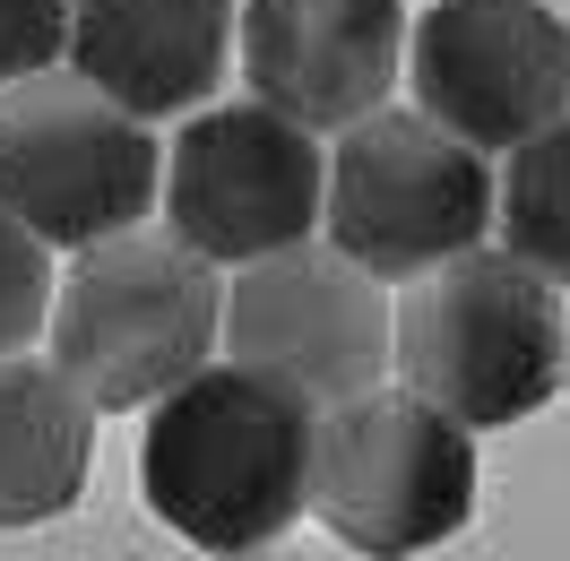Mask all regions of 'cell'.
<instances>
[{"label":"cell","mask_w":570,"mask_h":561,"mask_svg":"<svg viewBox=\"0 0 570 561\" xmlns=\"http://www.w3.org/2000/svg\"><path fill=\"white\" fill-rule=\"evenodd\" d=\"M312 423L321 406L250 363H199L147 406L139 492L181 544L259 561L312 510Z\"/></svg>","instance_id":"obj_1"},{"label":"cell","mask_w":570,"mask_h":561,"mask_svg":"<svg viewBox=\"0 0 570 561\" xmlns=\"http://www.w3.org/2000/svg\"><path fill=\"white\" fill-rule=\"evenodd\" d=\"M390 372L466 432L528 423L562 397V294L510 250H459L390 303Z\"/></svg>","instance_id":"obj_2"},{"label":"cell","mask_w":570,"mask_h":561,"mask_svg":"<svg viewBox=\"0 0 570 561\" xmlns=\"http://www.w3.org/2000/svg\"><path fill=\"white\" fill-rule=\"evenodd\" d=\"M216 312H225V268H208L174 234H105L52 277L43 346L70 372V388L96 415H139L199 363H216Z\"/></svg>","instance_id":"obj_3"},{"label":"cell","mask_w":570,"mask_h":561,"mask_svg":"<svg viewBox=\"0 0 570 561\" xmlns=\"http://www.w3.org/2000/svg\"><path fill=\"white\" fill-rule=\"evenodd\" d=\"M156 174H165L156 121L121 112L70 61L0 87V208L43 250H87L147 225Z\"/></svg>","instance_id":"obj_4"},{"label":"cell","mask_w":570,"mask_h":561,"mask_svg":"<svg viewBox=\"0 0 570 561\" xmlns=\"http://www.w3.org/2000/svg\"><path fill=\"white\" fill-rule=\"evenodd\" d=\"M312 510L363 561H415L475 519V432L415 388H363L312 423Z\"/></svg>","instance_id":"obj_5"},{"label":"cell","mask_w":570,"mask_h":561,"mask_svg":"<svg viewBox=\"0 0 570 561\" xmlns=\"http://www.w3.org/2000/svg\"><path fill=\"white\" fill-rule=\"evenodd\" d=\"M321 234L381 285H406L493 234V156L424 112H363L337 130L321 181Z\"/></svg>","instance_id":"obj_6"},{"label":"cell","mask_w":570,"mask_h":561,"mask_svg":"<svg viewBox=\"0 0 570 561\" xmlns=\"http://www.w3.org/2000/svg\"><path fill=\"white\" fill-rule=\"evenodd\" d=\"M321 181L328 147L250 96V105L181 112L156 174V208H165V234L190 243L208 268H243L321 234Z\"/></svg>","instance_id":"obj_7"},{"label":"cell","mask_w":570,"mask_h":561,"mask_svg":"<svg viewBox=\"0 0 570 561\" xmlns=\"http://www.w3.org/2000/svg\"><path fill=\"white\" fill-rule=\"evenodd\" d=\"M216 346L225 363H250L312 406H346L390 381V285L337 243H285L234 268Z\"/></svg>","instance_id":"obj_8"},{"label":"cell","mask_w":570,"mask_h":561,"mask_svg":"<svg viewBox=\"0 0 570 561\" xmlns=\"http://www.w3.org/2000/svg\"><path fill=\"white\" fill-rule=\"evenodd\" d=\"M397 78L450 139L510 156L570 112V18L553 0H432L424 18H406Z\"/></svg>","instance_id":"obj_9"},{"label":"cell","mask_w":570,"mask_h":561,"mask_svg":"<svg viewBox=\"0 0 570 561\" xmlns=\"http://www.w3.org/2000/svg\"><path fill=\"white\" fill-rule=\"evenodd\" d=\"M234 52L259 105L328 139L390 105L406 61V9L397 0H234Z\"/></svg>","instance_id":"obj_10"},{"label":"cell","mask_w":570,"mask_h":561,"mask_svg":"<svg viewBox=\"0 0 570 561\" xmlns=\"http://www.w3.org/2000/svg\"><path fill=\"white\" fill-rule=\"evenodd\" d=\"M61 61L139 121H181L234 70V0H70Z\"/></svg>","instance_id":"obj_11"},{"label":"cell","mask_w":570,"mask_h":561,"mask_svg":"<svg viewBox=\"0 0 570 561\" xmlns=\"http://www.w3.org/2000/svg\"><path fill=\"white\" fill-rule=\"evenodd\" d=\"M96 457V406L52 354H0V526H43L78 510Z\"/></svg>","instance_id":"obj_12"},{"label":"cell","mask_w":570,"mask_h":561,"mask_svg":"<svg viewBox=\"0 0 570 561\" xmlns=\"http://www.w3.org/2000/svg\"><path fill=\"white\" fill-rule=\"evenodd\" d=\"M493 225L519 268H535L553 294H570V112L501 156Z\"/></svg>","instance_id":"obj_13"},{"label":"cell","mask_w":570,"mask_h":561,"mask_svg":"<svg viewBox=\"0 0 570 561\" xmlns=\"http://www.w3.org/2000/svg\"><path fill=\"white\" fill-rule=\"evenodd\" d=\"M52 312V250L0 208V354H27Z\"/></svg>","instance_id":"obj_14"},{"label":"cell","mask_w":570,"mask_h":561,"mask_svg":"<svg viewBox=\"0 0 570 561\" xmlns=\"http://www.w3.org/2000/svg\"><path fill=\"white\" fill-rule=\"evenodd\" d=\"M61 36H70V0H0V87L52 70Z\"/></svg>","instance_id":"obj_15"},{"label":"cell","mask_w":570,"mask_h":561,"mask_svg":"<svg viewBox=\"0 0 570 561\" xmlns=\"http://www.w3.org/2000/svg\"><path fill=\"white\" fill-rule=\"evenodd\" d=\"M562 388H570V319H562Z\"/></svg>","instance_id":"obj_16"}]
</instances>
